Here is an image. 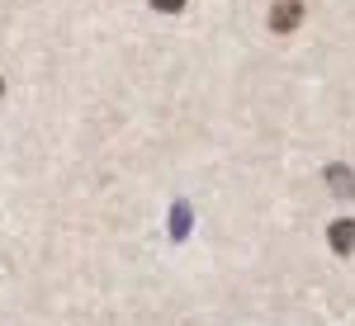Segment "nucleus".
<instances>
[{"mask_svg": "<svg viewBox=\"0 0 355 326\" xmlns=\"http://www.w3.org/2000/svg\"><path fill=\"white\" fill-rule=\"evenodd\" d=\"M299 19H303V0H279V5L270 10V28L275 33H289Z\"/></svg>", "mask_w": 355, "mask_h": 326, "instance_id": "1", "label": "nucleus"}, {"mask_svg": "<svg viewBox=\"0 0 355 326\" xmlns=\"http://www.w3.org/2000/svg\"><path fill=\"white\" fill-rule=\"evenodd\" d=\"M327 237H331V251H336V255H351V251H355V222H351V217H336Z\"/></svg>", "mask_w": 355, "mask_h": 326, "instance_id": "2", "label": "nucleus"}, {"mask_svg": "<svg viewBox=\"0 0 355 326\" xmlns=\"http://www.w3.org/2000/svg\"><path fill=\"white\" fill-rule=\"evenodd\" d=\"M327 185H331V194H346V199H351L355 194V170H346V165H327Z\"/></svg>", "mask_w": 355, "mask_h": 326, "instance_id": "3", "label": "nucleus"}, {"mask_svg": "<svg viewBox=\"0 0 355 326\" xmlns=\"http://www.w3.org/2000/svg\"><path fill=\"white\" fill-rule=\"evenodd\" d=\"M171 222H175L171 232H175V237H185V232H190V208H185V203H175V217H171Z\"/></svg>", "mask_w": 355, "mask_h": 326, "instance_id": "4", "label": "nucleus"}, {"mask_svg": "<svg viewBox=\"0 0 355 326\" xmlns=\"http://www.w3.org/2000/svg\"><path fill=\"white\" fill-rule=\"evenodd\" d=\"M152 5H157V10H166V15H175V10H180L185 0H152Z\"/></svg>", "mask_w": 355, "mask_h": 326, "instance_id": "5", "label": "nucleus"}]
</instances>
